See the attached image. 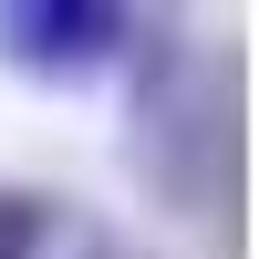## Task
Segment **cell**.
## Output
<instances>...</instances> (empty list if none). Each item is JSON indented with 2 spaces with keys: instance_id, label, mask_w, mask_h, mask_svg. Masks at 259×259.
<instances>
[{
  "instance_id": "2",
  "label": "cell",
  "mask_w": 259,
  "mask_h": 259,
  "mask_svg": "<svg viewBox=\"0 0 259 259\" xmlns=\"http://www.w3.org/2000/svg\"><path fill=\"white\" fill-rule=\"evenodd\" d=\"M135 11L124 0H0V52L41 83H83V73H124Z\"/></svg>"
},
{
  "instance_id": "4",
  "label": "cell",
  "mask_w": 259,
  "mask_h": 259,
  "mask_svg": "<svg viewBox=\"0 0 259 259\" xmlns=\"http://www.w3.org/2000/svg\"><path fill=\"white\" fill-rule=\"evenodd\" d=\"M41 259H145V249L124 239L114 218H83V207H62V218H52V249H41Z\"/></svg>"
},
{
  "instance_id": "3",
  "label": "cell",
  "mask_w": 259,
  "mask_h": 259,
  "mask_svg": "<svg viewBox=\"0 0 259 259\" xmlns=\"http://www.w3.org/2000/svg\"><path fill=\"white\" fill-rule=\"evenodd\" d=\"M62 197H31V187H0V259H41L52 249Z\"/></svg>"
},
{
  "instance_id": "1",
  "label": "cell",
  "mask_w": 259,
  "mask_h": 259,
  "mask_svg": "<svg viewBox=\"0 0 259 259\" xmlns=\"http://www.w3.org/2000/svg\"><path fill=\"white\" fill-rule=\"evenodd\" d=\"M124 166L166 218L239 228V197H249L239 52L197 41L177 11H135V41H124Z\"/></svg>"
}]
</instances>
